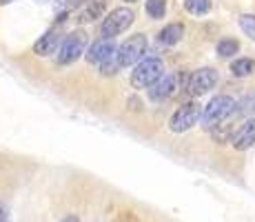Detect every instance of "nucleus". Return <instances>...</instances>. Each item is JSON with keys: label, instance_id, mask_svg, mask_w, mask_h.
I'll list each match as a JSON object with an SVG mask.
<instances>
[{"label": "nucleus", "instance_id": "1", "mask_svg": "<svg viewBox=\"0 0 255 222\" xmlns=\"http://www.w3.org/2000/svg\"><path fill=\"white\" fill-rule=\"evenodd\" d=\"M146 36L144 33H138V36H131L129 40H125L118 47L116 56L111 58L107 65H102V71L105 73H116L120 71L122 67H131V65H140L142 58L146 53Z\"/></svg>", "mask_w": 255, "mask_h": 222}, {"label": "nucleus", "instance_id": "2", "mask_svg": "<svg viewBox=\"0 0 255 222\" xmlns=\"http://www.w3.org/2000/svg\"><path fill=\"white\" fill-rule=\"evenodd\" d=\"M164 76V65L160 58H144L140 65H135L131 73V85L135 89H151L160 78Z\"/></svg>", "mask_w": 255, "mask_h": 222}, {"label": "nucleus", "instance_id": "3", "mask_svg": "<svg viewBox=\"0 0 255 222\" xmlns=\"http://www.w3.org/2000/svg\"><path fill=\"white\" fill-rule=\"evenodd\" d=\"M87 42H89V38H87V33L82 31H73L69 36L62 40L60 49H58L56 53V62L60 67L65 65H73V62L78 60V58L82 56V53L87 51Z\"/></svg>", "mask_w": 255, "mask_h": 222}, {"label": "nucleus", "instance_id": "4", "mask_svg": "<svg viewBox=\"0 0 255 222\" xmlns=\"http://www.w3.org/2000/svg\"><path fill=\"white\" fill-rule=\"evenodd\" d=\"M135 20V13L133 9L129 7H118L114 11L109 13V16L105 18V22H102V38H114V36H120L122 31H127V29L133 24Z\"/></svg>", "mask_w": 255, "mask_h": 222}, {"label": "nucleus", "instance_id": "5", "mask_svg": "<svg viewBox=\"0 0 255 222\" xmlns=\"http://www.w3.org/2000/svg\"><path fill=\"white\" fill-rule=\"evenodd\" d=\"M233 107H235V100L231 96H215V98H211L209 105L204 107V111H202V125L207 127V129H209V127H215L218 122H222L224 118L233 111Z\"/></svg>", "mask_w": 255, "mask_h": 222}, {"label": "nucleus", "instance_id": "6", "mask_svg": "<svg viewBox=\"0 0 255 222\" xmlns=\"http://www.w3.org/2000/svg\"><path fill=\"white\" fill-rule=\"evenodd\" d=\"M198 120H202L200 105L198 102H186V105H182L173 116H171L169 129L173 133H184V131H189L193 125H198Z\"/></svg>", "mask_w": 255, "mask_h": 222}, {"label": "nucleus", "instance_id": "7", "mask_svg": "<svg viewBox=\"0 0 255 222\" xmlns=\"http://www.w3.org/2000/svg\"><path fill=\"white\" fill-rule=\"evenodd\" d=\"M218 85V71L211 67H204V69H198V71L193 73V76L189 78V93H193V96H202V93H207L209 89H213Z\"/></svg>", "mask_w": 255, "mask_h": 222}, {"label": "nucleus", "instance_id": "8", "mask_svg": "<svg viewBox=\"0 0 255 222\" xmlns=\"http://www.w3.org/2000/svg\"><path fill=\"white\" fill-rule=\"evenodd\" d=\"M116 51H118V47H116L114 38H100V40H96L89 47V51H87V60H89L91 65L102 67L116 56Z\"/></svg>", "mask_w": 255, "mask_h": 222}, {"label": "nucleus", "instance_id": "9", "mask_svg": "<svg viewBox=\"0 0 255 222\" xmlns=\"http://www.w3.org/2000/svg\"><path fill=\"white\" fill-rule=\"evenodd\" d=\"M60 33L56 31V29H49L47 33H42L40 40L33 44V53L36 56H51V53H58V49H60Z\"/></svg>", "mask_w": 255, "mask_h": 222}, {"label": "nucleus", "instance_id": "10", "mask_svg": "<svg viewBox=\"0 0 255 222\" xmlns=\"http://www.w3.org/2000/svg\"><path fill=\"white\" fill-rule=\"evenodd\" d=\"M178 87V76H162L153 87L149 89V98L151 100H164Z\"/></svg>", "mask_w": 255, "mask_h": 222}, {"label": "nucleus", "instance_id": "11", "mask_svg": "<svg viewBox=\"0 0 255 222\" xmlns=\"http://www.w3.org/2000/svg\"><path fill=\"white\" fill-rule=\"evenodd\" d=\"M253 145H255V118L244 122L242 129L235 133V138H233V147L238 151H244V149H249V147H253Z\"/></svg>", "mask_w": 255, "mask_h": 222}, {"label": "nucleus", "instance_id": "12", "mask_svg": "<svg viewBox=\"0 0 255 222\" xmlns=\"http://www.w3.org/2000/svg\"><path fill=\"white\" fill-rule=\"evenodd\" d=\"M182 36H184V27L180 22H171V24H166V27L162 29V31L158 33V40L166 44V47H173V44H178L180 40H182Z\"/></svg>", "mask_w": 255, "mask_h": 222}, {"label": "nucleus", "instance_id": "13", "mask_svg": "<svg viewBox=\"0 0 255 222\" xmlns=\"http://www.w3.org/2000/svg\"><path fill=\"white\" fill-rule=\"evenodd\" d=\"M107 9V0H89V2L85 4V9H82V22H89V20H96V18H100L102 13H105Z\"/></svg>", "mask_w": 255, "mask_h": 222}, {"label": "nucleus", "instance_id": "14", "mask_svg": "<svg viewBox=\"0 0 255 222\" xmlns=\"http://www.w3.org/2000/svg\"><path fill=\"white\" fill-rule=\"evenodd\" d=\"M231 71L235 78H247V76H253L255 73V60L251 58H240L231 65Z\"/></svg>", "mask_w": 255, "mask_h": 222}, {"label": "nucleus", "instance_id": "15", "mask_svg": "<svg viewBox=\"0 0 255 222\" xmlns=\"http://www.w3.org/2000/svg\"><path fill=\"white\" fill-rule=\"evenodd\" d=\"M240 51V42L233 40V38H224V40L218 42V56L222 58H231Z\"/></svg>", "mask_w": 255, "mask_h": 222}, {"label": "nucleus", "instance_id": "16", "mask_svg": "<svg viewBox=\"0 0 255 222\" xmlns=\"http://www.w3.org/2000/svg\"><path fill=\"white\" fill-rule=\"evenodd\" d=\"M184 7L189 13H195V16H202L211 9V0H184Z\"/></svg>", "mask_w": 255, "mask_h": 222}, {"label": "nucleus", "instance_id": "17", "mask_svg": "<svg viewBox=\"0 0 255 222\" xmlns=\"http://www.w3.org/2000/svg\"><path fill=\"white\" fill-rule=\"evenodd\" d=\"M144 9H146V13H149L151 18L158 20V18H162L164 11H166V0H146Z\"/></svg>", "mask_w": 255, "mask_h": 222}, {"label": "nucleus", "instance_id": "18", "mask_svg": "<svg viewBox=\"0 0 255 222\" xmlns=\"http://www.w3.org/2000/svg\"><path fill=\"white\" fill-rule=\"evenodd\" d=\"M240 27L247 33L251 40H255V16L253 13H247V16H240Z\"/></svg>", "mask_w": 255, "mask_h": 222}, {"label": "nucleus", "instance_id": "19", "mask_svg": "<svg viewBox=\"0 0 255 222\" xmlns=\"http://www.w3.org/2000/svg\"><path fill=\"white\" fill-rule=\"evenodd\" d=\"M62 222H80V220H78V218H76V216H67V218H65V220H62Z\"/></svg>", "mask_w": 255, "mask_h": 222}, {"label": "nucleus", "instance_id": "20", "mask_svg": "<svg viewBox=\"0 0 255 222\" xmlns=\"http://www.w3.org/2000/svg\"><path fill=\"white\" fill-rule=\"evenodd\" d=\"M9 2H13V0H0V4H9Z\"/></svg>", "mask_w": 255, "mask_h": 222}, {"label": "nucleus", "instance_id": "21", "mask_svg": "<svg viewBox=\"0 0 255 222\" xmlns=\"http://www.w3.org/2000/svg\"><path fill=\"white\" fill-rule=\"evenodd\" d=\"M4 220V214H2V209H0V222H2Z\"/></svg>", "mask_w": 255, "mask_h": 222}, {"label": "nucleus", "instance_id": "22", "mask_svg": "<svg viewBox=\"0 0 255 222\" xmlns=\"http://www.w3.org/2000/svg\"><path fill=\"white\" fill-rule=\"evenodd\" d=\"M129 2H135V0H129Z\"/></svg>", "mask_w": 255, "mask_h": 222}]
</instances>
